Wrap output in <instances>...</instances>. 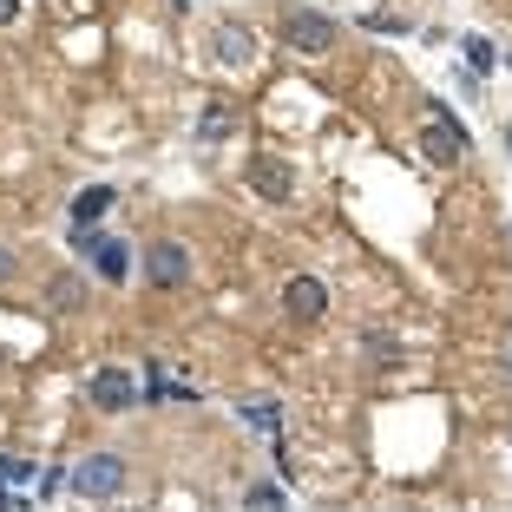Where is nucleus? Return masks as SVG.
I'll return each instance as SVG.
<instances>
[{
    "instance_id": "1",
    "label": "nucleus",
    "mask_w": 512,
    "mask_h": 512,
    "mask_svg": "<svg viewBox=\"0 0 512 512\" xmlns=\"http://www.w3.org/2000/svg\"><path fill=\"white\" fill-rule=\"evenodd\" d=\"M421 158L427 165H467L473 158V132L440 99H427V112H421Z\"/></svg>"
},
{
    "instance_id": "2",
    "label": "nucleus",
    "mask_w": 512,
    "mask_h": 512,
    "mask_svg": "<svg viewBox=\"0 0 512 512\" xmlns=\"http://www.w3.org/2000/svg\"><path fill=\"white\" fill-rule=\"evenodd\" d=\"M66 486H73L79 499H119L125 493V460L119 453H86V460H73Z\"/></svg>"
},
{
    "instance_id": "3",
    "label": "nucleus",
    "mask_w": 512,
    "mask_h": 512,
    "mask_svg": "<svg viewBox=\"0 0 512 512\" xmlns=\"http://www.w3.org/2000/svg\"><path fill=\"white\" fill-rule=\"evenodd\" d=\"M86 401L99 407V414H125V407H138V401H145V381H138L132 368H92Z\"/></svg>"
},
{
    "instance_id": "4",
    "label": "nucleus",
    "mask_w": 512,
    "mask_h": 512,
    "mask_svg": "<svg viewBox=\"0 0 512 512\" xmlns=\"http://www.w3.org/2000/svg\"><path fill=\"white\" fill-rule=\"evenodd\" d=\"M283 40L296 46V53H335L342 27H335L329 14H316V7H289L283 14Z\"/></svg>"
},
{
    "instance_id": "5",
    "label": "nucleus",
    "mask_w": 512,
    "mask_h": 512,
    "mask_svg": "<svg viewBox=\"0 0 512 512\" xmlns=\"http://www.w3.org/2000/svg\"><path fill=\"white\" fill-rule=\"evenodd\" d=\"M145 283L184 289V283H191V250H184V243H151V250H145Z\"/></svg>"
},
{
    "instance_id": "6",
    "label": "nucleus",
    "mask_w": 512,
    "mask_h": 512,
    "mask_svg": "<svg viewBox=\"0 0 512 512\" xmlns=\"http://www.w3.org/2000/svg\"><path fill=\"white\" fill-rule=\"evenodd\" d=\"M283 316L322 322V316H329V283H322V276H289V283H283Z\"/></svg>"
},
{
    "instance_id": "7",
    "label": "nucleus",
    "mask_w": 512,
    "mask_h": 512,
    "mask_svg": "<svg viewBox=\"0 0 512 512\" xmlns=\"http://www.w3.org/2000/svg\"><path fill=\"white\" fill-rule=\"evenodd\" d=\"M250 191L270 197V204H289V197H296V171H289L283 158H270V151H256L250 158Z\"/></svg>"
},
{
    "instance_id": "8",
    "label": "nucleus",
    "mask_w": 512,
    "mask_h": 512,
    "mask_svg": "<svg viewBox=\"0 0 512 512\" xmlns=\"http://www.w3.org/2000/svg\"><path fill=\"white\" fill-rule=\"evenodd\" d=\"M211 46H217V60H224V66H250L256 60V33L237 27V20H224V27L211 33Z\"/></svg>"
},
{
    "instance_id": "9",
    "label": "nucleus",
    "mask_w": 512,
    "mask_h": 512,
    "mask_svg": "<svg viewBox=\"0 0 512 512\" xmlns=\"http://www.w3.org/2000/svg\"><path fill=\"white\" fill-rule=\"evenodd\" d=\"M112 204H119V191H112V184H86V191L73 197V211H66V217H73V230H92L99 217L112 211Z\"/></svg>"
},
{
    "instance_id": "10",
    "label": "nucleus",
    "mask_w": 512,
    "mask_h": 512,
    "mask_svg": "<svg viewBox=\"0 0 512 512\" xmlns=\"http://www.w3.org/2000/svg\"><path fill=\"white\" fill-rule=\"evenodd\" d=\"M171 362H151V375H145V401H197V381H178V375H165Z\"/></svg>"
},
{
    "instance_id": "11",
    "label": "nucleus",
    "mask_w": 512,
    "mask_h": 512,
    "mask_svg": "<svg viewBox=\"0 0 512 512\" xmlns=\"http://www.w3.org/2000/svg\"><path fill=\"white\" fill-rule=\"evenodd\" d=\"M237 421L276 440V434H283V407H276V401H237Z\"/></svg>"
},
{
    "instance_id": "12",
    "label": "nucleus",
    "mask_w": 512,
    "mask_h": 512,
    "mask_svg": "<svg viewBox=\"0 0 512 512\" xmlns=\"http://www.w3.org/2000/svg\"><path fill=\"white\" fill-rule=\"evenodd\" d=\"M460 53H467V66H473V73H493V66H499L493 40H480V33H467V40H460Z\"/></svg>"
},
{
    "instance_id": "13",
    "label": "nucleus",
    "mask_w": 512,
    "mask_h": 512,
    "mask_svg": "<svg viewBox=\"0 0 512 512\" xmlns=\"http://www.w3.org/2000/svg\"><path fill=\"white\" fill-rule=\"evenodd\" d=\"M230 125H237V119H230V106H211L204 119H197V138H224Z\"/></svg>"
},
{
    "instance_id": "14",
    "label": "nucleus",
    "mask_w": 512,
    "mask_h": 512,
    "mask_svg": "<svg viewBox=\"0 0 512 512\" xmlns=\"http://www.w3.org/2000/svg\"><path fill=\"white\" fill-rule=\"evenodd\" d=\"M14 270H20V263H14V250L0 243V283H14Z\"/></svg>"
},
{
    "instance_id": "15",
    "label": "nucleus",
    "mask_w": 512,
    "mask_h": 512,
    "mask_svg": "<svg viewBox=\"0 0 512 512\" xmlns=\"http://www.w3.org/2000/svg\"><path fill=\"white\" fill-rule=\"evenodd\" d=\"M20 20V0H0V27H14Z\"/></svg>"
},
{
    "instance_id": "16",
    "label": "nucleus",
    "mask_w": 512,
    "mask_h": 512,
    "mask_svg": "<svg viewBox=\"0 0 512 512\" xmlns=\"http://www.w3.org/2000/svg\"><path fill=\"white\" fill-rule=\"evenodd\" d=\"M506 60H512V53H506Z\"/></svg>"
}]
</instances>
